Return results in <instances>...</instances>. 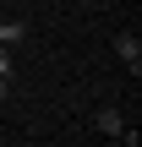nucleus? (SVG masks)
Wrapping results in <instances>:
<instances>
[{
    "label": "nucleus",
    "instance_id": "f257e3e1",
    "mask_svg": "<svg viewBox=\"0 0 142 147\" xmlns=\"http://www.w3.org/2000/svg\"><path fill=\"white\" fill-rule=\"evenodd\" d=\"M93 125H99L104 136H120L126 147H137V131H131V125L120 120V109H99V115H93Z\"/></svg>",
    "mask_w": 142,
    "mask_h": 147
},
{
    "label": "nucleus",
    "instance_id": "f03ea898",
    "mask_svg": "<svg viewBox=\"0 0 142 147\" xmlns=\"http://www.w3.org/2000/svg\"><path fill=\"white\" fill-rule=\"evenodd\" d=\"M115 55L131 65V76L142 71V38H137V33H115Z\"/></svg>",
    "mask_w": 142,
    "mask_h": 147
},
{
    "label": "nucleus",
    "instance_id": "7ed1b4c3",
    "mask_svg": "<svg viewBox=\"0 0 142 147\" xmlns=\"http://www.w3.org/2000/svg\"><path fill=\"white\" fill-rule=\"evenodd\" d=\"M22 44H27V22L5 16V22H0V49H22Z\"/></svg>",
    "mask_w": 142,
    "mask_h": 147
},
{
    "label": "nucleus",
    "instance_id": "20e7f679",
    "mask_svg": "<svg viewBox=\"0 0 142 147\" xmlns=\"http://www.w3.org/2000/svg\"><path fill=\"white\" fill-rule=\"evenodd\" d=\"M11 65H16V60H11V49H0V76H11Z\"/></svg>",
    "mask_w": 142,
    "mask_h": 147
},
{
    "label": "nucleus",
    "instance_id": "39448f33",
    "mask_svg": "<svg viewBox=\"0 0 142 147\" xmlns=\"http://www.w3.org/2000/svg\"><path fill=\"white\" fill-rule=\"evenodd\" d=\"M5 98H11V76H0V104H5Z\"/></svg>",
    "mask_w": 142,
    "mask_h": 147
},
{
    "label": "nucleus",
    "instance_id": "423d86ee",
    "mask_svg": "<svg viewBox=\"0 0 142 147\" xmlns=\"http://www.w3.org/2000/svg\"><path fill=\"white\" fill-rule=\"evenodd\" d=\"M77 5H99V0H77Z\"/></svg>",
    "mask_w": 142,
    "mask_h": 147
}]
</instances>
